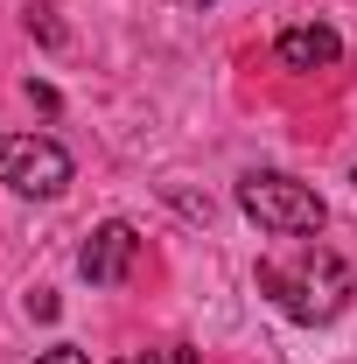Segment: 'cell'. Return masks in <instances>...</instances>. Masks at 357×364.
I'll return each mask as SVG.
<instances>
[{
    "label": "cell",
    "instance_id": "1",
    "mask_svg": "<svg viewBox=\"0 0 357 364\" xmlns=\"http://www.w3.org/2000/svg\"><path fill=\"white\" fill-rule=\"evenodd\" d=\"M260 294L287 322H329L343 316V301L357 287H351V267L329 245H294L287 259H260Z\"/></svg>",
    "mask_w": 357,
    "mask_h": 364
},
{
    "label": "cell",
    "instance_id": "2",
    "mask_svg": "<svg viewBox=\"0 0 357 364\" xmlns=\"http://www.w3.org/2000/svg\"><path fill=\"white\" fill-rule=\"evenodd\" d=\"M238 210L260 231H273V238H315V231L329 225L322 196H315L309 182H294V176H245L238 182Z\"/></svg>",
    "mask_w": 357,
    "mask_h": 364
},
{
    "label": "cell",
    "instance_id": "3",
    "mask_svg": "<svg viewBox=\"0 0 357 364\" xmlns=\"http://www.w3.org/2000/svg\"><path fill=\"white\" fill-rule=\"evenodd\" d=\"M70 154L56 147L49 134H21V140H0V182L14 189V196H36V203H49V196H63L70 189Z\"/></svg>",
    "mask_w": 357,
    "mask_h": 364
},
{
    "label": "cell",
    "instance_id": "4",
    "mask_svg": "<svg viewBox=\"0 0 357 364\" xmlns=\"http://www.w3.org/2000/svg\"><path fill=\"white\" fill-rule=\"evenodd\" d=\"M134 259H140V231L112 218V225H98V231L85 238V252H78V273H85L91 287H119V280L134 273Z\"/></svg>",
    "mask_w": 357,
    "mask_h": 364
},
{
    "label": "cell",
    "instance_id": "5",
    "mask_svg": "<svg viewBox=\"0 0 357 364\" xmlns=\"http://www.w3.org/2000/svg\"><path fill=\"white\" fill-rule=\"evenodd\" d=\"M273 56H280L287 70H329V63L343 56V43H336V28H329V21H294V28H280Z\"/></svg>",
    "mask_w": 357,
    "mask_h": 364
},
{
    "label": "cell",
    "instance_id": "6",
    "mask_svg": "<svg viewBox=\"0 0 357 364\" xmlns=\"http://www.w3.org/2000/svg\"><path fill=\"white\" fill-rule=\"evenodd\" d=\"M36 364H91V358H85V350H78V343H56V350H43V358H36Z\"/></svg>",
    "mask_w": 357,
    "mask_h": 364
},
{
    "label": "cell",
    "instance_id": "7",
    "mask_svg": "<svg viewBox=\"0 0 357 364\" xmlns=\"http://www.w3.org/2000/svg\"><path fill=\"white\" fill-rule=\"evenodd\" d=\"M169 364H196V350H169Z\"/></svg>",
    "mask_w": 357,
    "mask_h": 364
},
{
    "label": "cell",
    "instance_id": "8",
    "mask_svg": "<svg viewBox=\"0 0 357 364\" xmlns=\"http://www.w3.org/2000/svg\"><path fill=\"white\" fill-rule=\"evenodd\" d=\"M182 7H211V0H182Z\"/></svg>",
    "mask_w": 357,
    "mask_h": 364
},
{
    "label": "cell",
    "instance_id": "9",
    "mask_svg": "<svg viewBox=\"0 0 357 364\" xmlns=\"http://www.w3.org/2000/svg\"><path fill=\"white\" fill-rule=\"evenodd\" d=\"M161 364H169V358H161Z\"/></svg>",
    "mask_w": 357,
    "mask_h": 364
}]
</instances>
